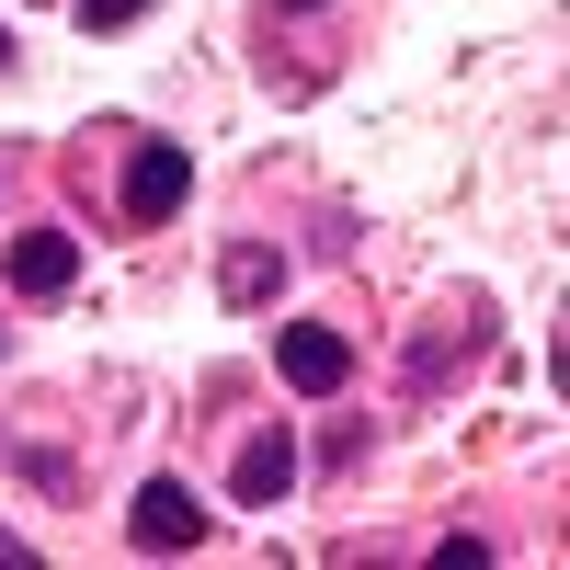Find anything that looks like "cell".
Segmentation results:
<instances>
[{"label": "cell", "instance_id": "cell-1", "mask_svg": "<svg viewBox=\"0 0 570 570\" xmlns=\"http://www.w3.org/2000/svg\"><path fill=\"white\" fill-rule=\"evenodd\" d=\"M183 195H195V160H183L171 137H137V149H126V171H115V206H126V228H160V217H183Z\"/></svg>", "mask_w": 570, "mask_h": 570}, {"label": "cell", "instance_id": "cell-2", "mask_svg": "<svg viewBox=\"0 0 570 570\" xmlns=\"http://www.w3.org/2000/svg\"><path fill=\"white\" fill-rule=\"evenodd\" d=\"M69 285H80V240H69V228H23V240H12V297L58 308Z\"/></svg>", "mask_w": 570, "mask_h": 570}, {"label": "cell", "instance_id": "cell-3", "mask_svg": "<svg viewBox=\"0 0 570 570\" xmlns=\"http://www.w3.org/2000/svg\"><path fill=\"white\" fill-rule=\"evenodd\" d=\"M274 365H285V389H343V376H354V343H343V331H320V320H297V331H274Z\"/></svg>", "mask_w": 570, "mask_h": 570}, {"label": "cell", "instance_id": "cell-4", "mask_svg": "<svg viewBox=\"0 0 570 570\" xmlns=\"http://www.w3.org/2000/svg\"><path fill=\"white\" fill-rule=\"evenodd\" d=\"M126 537H137V548H195V537H206V502L183 491V480H149L137 513H126Z\"/></svg>", "mask_w": 570, "mask_h": 570}, {"label": "cell", "instance_id": "cell-5", "mask_svg": "<svg viewBox=\"0 0 570 570\" xmlns=\"http://www.w3.org/2000/svg\"><path fill=\"white\" fill-rule=\"evenodd\" d=\"M228 491H240L252 513H263V502H285V491H297V445H285V434H252V445H240V480H228Z\"/></svg>", "mask_w": 570, "mask_h": 570}, {"label": "cell", "instance_id": "cell-6", "mask_svg": "<svg viewBox=\"0 0 570 570\" xmlns=\"http://www.w3.org/2000/svg\"><path fill=\"white\" fill-rule=\"evenodd\" d=\"M285 297V252H240L228 263V308H274Z\"/></svg>", "mask_w": 570, "mask_h": 570}, {"label": "cell", "instance_id": "cell-7", "mask_svg": "<svg viewBox=\"0 0 570 570\" xmlns=\"http://www.w3.org/2000/svg\"><path fill=\"white\" fill-rule=\"evenodd\" d=\"M137 12H149V0H80V23H91V35H126Z\"/></svg>", "mask_w": 570, "mask_h": 570}, {"label": "cell", "instance_id": "cell-8", "mask_svg": "<svg viewBox=\"0 0 570 570\" xmlns=\"http://www.w3.org/2000/svg\"><path fill=\"white\" fill-rule=\"evenodd\" d=\"M0 559H23V537H12V525H0Z\"/></svg>", "mask_w": 570, "mask_h": 570}, {"label": "cell", "instance_id": "cell-9", "mask_svg": "<svg viewBox=\"0 0 570 570\" xmlns=\"http://www.w3.org/2000/svg\"><path fill=\"white\" fill-rule=\"evenodd\" d=\"M274 12H320V0H274Z\"/></svg>", "mask_w": 570, "mask_h": 570}, {"label": "cell", "instance_id": "cell-10", "mask_svg": "<svg viewBox=\"0 0 570 570\" xmlns=\"http://www.w3.org/2000/svg\"><path fill=\"white\" fill-rule=\"evenodd\" d=\"M0 69H12V35H0Z\"/></svg>", "mask_w": 570, "mask_h": 570}]
</instances>
